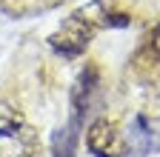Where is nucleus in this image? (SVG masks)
<instances>
[{"instance_id":"obj_1","label":"nucleus","mask_w":160,"mask_h":157,"mask_svg":"<svg viewBox=\"0 0 160 157\" xmlns=\"http://www.w3.org/2000/svg\"><path fill=\"white\" fill-rule=\"evenodd\" d=\"M89 40H92V23L83 14H74V17H69V20L60 26V32L52 37L49 43L63 57H74V54H80L89 46Z\"/></svg>"},{"instance_id":"obj_2","label":"nucleus","mask_w":160,"mask_h":157,"mask_svg":"<svg viewBox=\"0 0 160 157\" xmlns=\"http://www.w3.org/2000/svg\"><path fill=\"white\" fill-rule=\"evenodd\" d=\"M86 146L94 157H123L126 154V143L123 137L117 134V129L106 120V117H97L86 131Z\"/></svg>"},{"instance_id":"obj_3","label":"nucleus","mask_w":160,"mask_h":157,"mask_svg":"<svg viewBox=\"0 0 160 157\" xmlns=\"http://www.w3.org/2000/svg\"><path fill=\"white\" fill-rule=\"evenodd\" d=\"M97 89V71L94 66H89L83 74L77 77V86L72 91V100H74V117L80 120L86 111H89V103H92V91Z\"/></svg>"},{"instance_id":"obj_4","label":"nucleus","mask_w":160,"mask_h":157,"mask_svg":"<svg viewBox=\"0 0 160 157\" xmlns=\"http://www.w3.org/2000/svg\"><path fill=\"white\" fill-rule=\"evenodd\" d=\"M77 123H80L77 117H72V123L54 134V157H74V146H77Z\"/></svg>"},{"instance_id":"obj_5","label":"nucleus","mask_w":160,"mask_h":157,"mask_svg":"<svg viewBox=\"0 0 160 157\" xmlns=\"http://www.w3.org/2000/svg\"><path fill=\"white\" fill-rule=\"evenodd\" d=\"M103 23L106 26H129V14H114V17H103Z\"/></svg>"},{"instance_id":"obj_6","label":"nucleus","mask_w":160,"mask_h":157,"mask_svg":"<svg viewBox=\"0 0 160 157\" xmlns=\"http://www.w3.org/2000/svg\"><path fill=\"white\" fill-rule=\"evenodd\" d=\"M152 49L160 54V23L154 26V32H152Z\"/></svg>"}]
</instances>
